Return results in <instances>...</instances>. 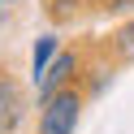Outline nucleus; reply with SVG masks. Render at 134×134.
Listing matches in <instances>:
<instances>
[{"label": "nucleus", "instance_id": "1", "mask_svg": "<svg viewBox=\"0 0 134 134\" xmlns=\"http://www.w3.org/2000/svg\"><path fill=\"white\" fill-rule=\"evenodd\" d=\"M78 108H82V99L74 91H52L43 99V113H39V134H74Z\"/></svg>", "mask_w": 134, "mask_h": 134}, {"label": "nucleus", "instance_id": "2", "mask_svg": "<svg viewBox=\"0 0 134 134\" xmlns=\"http://www.w3.org/2000/svg\"><path fill=\"white\" fill-rule=\"evenodd\" d=\"M69 69H74V56H56V61H52V65H48V69L35 78V82H39V95L48 99L52 91H61V82L69 78Z\"/></svg>", "mask_w": 134, "mask_h": 134}, {"label": "nucleus", "instance_id": "3", "mask_svg": "<svg viewBox=\"0 0 134 134\" xmlns=\"http://www.w3.org/2000/svg\"><path fill=\"white\" fill-rule=\"evenodd\" d=\"M13 117H18V91H13V87H0V134L13 125Z\"/></svg>", "mask_w": 134, "mask_h": 134}, {"label": "nucleus", "instance_id": "4", "mask_svg": "<svg viewBox=\"0 0 134 134\" xmlns=\"http://www.w3.org/2000/svg\"><path fill=\"white\" fill-rule=\"evenodd\" d=\"M52 56H56V39H52V35H43V39H39V48H35V61H30L35 78L48 69V65H52Z\"/></svg>", "mask_w": 134, "mask_h": 134}, {"label": "nucleus", "instance_id": "5", "mask_svg": "<svg viewBox=\"0 0 134 134\" xmlns=\"http://www.w3.org/2000/svg\"><path fill=\"white\" fill-rule=\"evenodd\" d=\"M4 4H13V0H4Z\"/></svg>", "mask_w": 134, "mask_h": 134}]
</instances>
